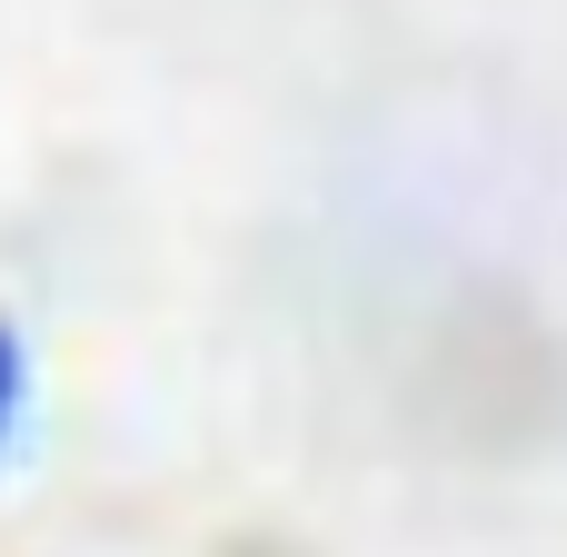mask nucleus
I'll return each mask as SVG.
<instances>
[{
  "label": "nucleus",
  "instance_id": "f257e3e1",
  "mask_svg": "<svg viewBox=\"0 0 567 557\" xmlns=\"http://www.w3.org/2000/svg\"><path fill=\"white\" fill-rule=\"evenodd\" d=\"M20 399H30V369H20V339H10V319H0V458H10V439H20Z\"/></svg>",
  "mask_w": 567,
  "mask_h": 557
}]
</instances>
